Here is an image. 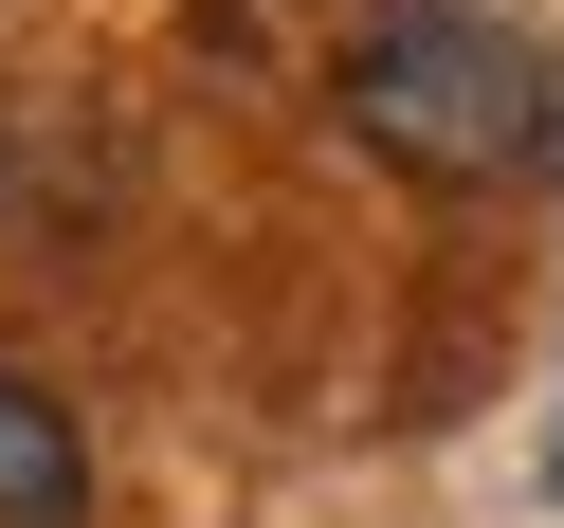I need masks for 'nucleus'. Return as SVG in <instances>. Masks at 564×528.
<instances>
[{"label": "nucleus", "instance_id": "obj_1", "mask_svg": "<svg viewBox=\"0 0 564 528\" xmlns=\"http://www.w3.org/2000/svg\"><path fill=\"white\" fill-rule=\"evenodd\" d=\"M346 128H365L401 183H510V164H546L564 91L474 0H365V19H346Z\"/></svg>", "mask_w": 564, "mask_h": 528}, {"label": "nucleus", "instance_id": "obj_2", "mask_svg": "<svg viewBox=\"0 0 564 528\" xmlns=\"http://www.w3.org/2000/svg\"><path fill=\"white\" fill-rule=\"evenodd\" d=\"M0 528H91V438L55 382L0 365Z\"/></svg>", "mask_w": 564, "mask_h": 528}]
</instances>
